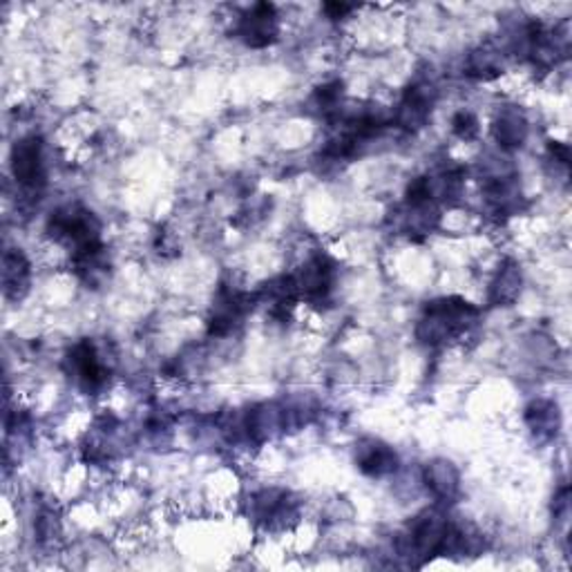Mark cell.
<instances>
[{"label":"cell","mask_w":572,"mask_h":572,"mask_svg":"<svg viewBox=\"0 0 572 572\" xmlns=\"http://www.w3.org/2000/svg\"><path fill=\"white\" fill-rule=\"evenodd\" d=\"M34 530H36V537H38L40 544L54 542L57 539L54 535H59V521H57L54 512H40L38 519H36Z\"/></svg>","instance_id":"obj_19"},{"label":"cell","mask_w":572,"mask_h":572,"mask_svg":"<svg viewBox=\"0 0 572 572\" xmlns=\"http://www.w3.org/2000/svg\"><path fill=\"white\" fill-rule=\"evenodd\" d=\"M527 133H530L527 119H525V114L519 108L510 105V108L499 110L495 124H493V135H495L497 144L503 150H519V148H523V144L527 139Z\"/></svg>","instance_id":"obj_14"},{"label":"cell","mask_w":572,"mask_h":572,"mask_svg":"<svg viewBox=\"0 0 572 572\" xmlns=\"http://www.w3.org/2000/svg\"><path fill=\"white\" fill-rule=\"evenodd\" d=\"M478 119L472 114V112H468V110H461L459 114H455V119H452V133L459 137V139H463V141H472V139H476L478 137Z\"/></svg>","instance_id":"obj_18"},{"label":"cell","mask_w":572,"mask_h":572,"mask_svg":"<svg viewBox=\"0 0 572 572\" xmlns=\"http://www.w3.org/2000/svg\"><path fill=\"white\" fill-rule=\"evenodd\" d=\"M298 517V501L294 499L291 493L286 489H262V493L251 497V519L266 527V530H277L289 525Z\"/></svg>","instance_id":"obj_10"},{"label":"cell","mask_w":572,"mask_h":572,"mask_svg":"<svg viewBox=\"0 0 572 572\" xmlns=\"http://www.w3.org/2000/svg\"><path fill=\"white\" fill-rule=\"evenodd\" d=\"M525 425L537 440H552L561 430L559 407L552 400L539 398L525 407Z\"/></svg>","instance_id":"obj_15"},{"label":"cell","mask_w":572,"mask_h":572,"mask_svg":"<svg viewBox=\"0 0 572 572\" xmlns=\"http://www.w3.org/2000/svg\"><path fill=\"white\" fill-rule=\"evenodd\" d=\"M296 286H298V296L300 300L322 307L329 302L334 289H336V279H338V264L332 256L326 253H313L300 271L294 275Z\"/></svg>","instance_id":"obj_7"},{"label":"cell","mask_w":572,"mask_h":572,"mask_svg":"<svg viewBox=\"0 0 572 572\" xmlns=\"http://www.w3.org/2000/svg\"><path fill=\"white\" fill-rule=\"evenodd\" d=\"M503 52L495 46H481L478 50H474L468 59V67L465 74L476 78V80H493L499 74H503Z\"/></svg>","instance_id":"obj_17"},{"label":"cell","mask_w":572,"mask_h":572,"mask_svg":"<svg viewBox=\"0 0 572 572\" xmlns=\"http://www.w3.org/2000/svg\"><path fill=\"white\" fill-rule=\"evenodd\" d=\"M356 465L364 476L385 478L398 472L400 461L391 445L378 438H362L356 445Z\"/></svg>","instance_id":"obj_11"},{"label":"cell","mask_w":572,"mask_h":572,"mask_svg":"<svg viewBox=\"0 0 572 572\" xmlns=\"http://www.w3.org/2000/svg\"><path fill=\"white\" fill-rule=\"evenodd\" d=\"M521 286H523V277H521V266L512 260H506L493 284H489V304H497V307H510L519 300L521 296Z\"/></svg>","instance_id":"obj_16"},{"label":"cell","mask_w":572,"mask_h":572,"mask_svg":"<svg viewBox=\"0 0 572 572\" xmlns=\"http://www.w3.org/2000/svg\"><path fill=\"white\" fill-rule=\"evenodd\" d=\"M452 523L445 512L432 508L414 517L396 539L398 555L414 568L425 565L434 557H445Z\"/></svg>","instance_id":"obj_2"},{"label":"cell","mask_w":572,"mask_h":572,"mask_svg":"<svg viewBox=\"0 0 572 572\" xmlns=\"http://www.w3.org/2000/svg\"><path fill=\"white\" fill-rule=\"evenodd\" d=\"M436 99H438V90L430 78L414 80V84L402 92L400 103L391 114V124L407 133H416L425 128L436 105Z\"/></svg>","instance_id":"obj_8"},{"label":"cell","mask_w":572,"mask_h":572,"mask_svg":"<svg viewBox=\"0 0 572 572\" xmlns=\"http://www.w3.org/2000/svg\"><path fill=\"white\" fill-rule=\"evenodd\" d=\"M356 8L353 5H345V3H326L324 5V14L329 16L332 21H340L345 16H349Z\"/></svg>","instance_id":"obj_20"},{"label":"cell","mask_w":572,"mask_h":572,"mask_svg":"<svg viewBox=\"0 0 572 572\" xmlns=\"http://www.w3.org/2000/svg\"><path fill=\"white\" fill-rule=\"evenodd\" d=\"M478 322V309L463 298H438L425 304L416 324V338L427 347L461 340Z\"/></svg>","instance_id":"obj_1"},{"label":"cell","mask_w":572,"mask_h":572,"mask_svg":"<svg viewBox=\"0 0 572 572\" xmlns=\"http://www.w3.org/2000/svg\"><path fill=\"white\" fill-rule=\"evenodd\" d=\"M65 370L76 387L88 396L105 389L110 381V366L92 340H80L67 351Z\"/></svg>","instance_id":"obj_6"},{"label":"cell","mask_w":572,"mask_h":572,"mask_svg":"<svg viewBox=\"0 0 572 572\" xmlns=\"http://www.w3.org/2000/svg\"><path fill=\"white\" fill-rule=\"evenodd\" d=\"M32 264L21 249H10L3 258V294L8 300L18 302L29 291Z\"/></svg>","instance_id":"obj_13"},{"label":"cell","mask_w":572,"mask_h":572,"mask_svg":"<svg viewBox=\"0 0 572 572\" xmlns=\"http://www.w3.org/2000/svg\"><path fill=\"white\" fill-rule=\"evenodd\" d=\"M423 483L427 493L443 506L455 503V499L461 495V474L452 461L436 459L427 463L423 470Z\"/></svg>","instance_id":"obj_12"},{"label":"cell","mask_w":572,"mask_h":572,"mask_svg":"<svg viewBox=\"0 0 572 572\" xmlns=\"http://www.w3.org/2000/svg\"><path fill=\"white\" fill-rule=\"evenodd\" d=\"M12 175L23 190V197L34 203L40 199L48 184V166H46V144L43 137L27 135L18 139L12 148Z\"/></svg>","instance_id":"obj_4"},{"label":"cell","mask_w":572,"mask_h":572,"mask_svg":"<svg viewBox=\"0 0 572 572\" xmlns=\"http://www.w3.org/2000/svg\"><path fill=\"white\" fill-rule=\"evenodd\" d=\"M235 38L244 46L253 50H264L273 46L279 36V16L275 5L258 3L249 10H244L235 23Z\"/></svg>","instance_id":"obj_9"},{"label":"cell","mask_w":572,"mask_h":572,"mask_svg":"<svg viewBox=\"0 0 572 572\" xmlns=\"http://www.w3.org/2000/svg\"><path fill=\"white\" fill-rule=\"evenodd\" d=\"M46 231L50 239L70 249V256L103 244L99 217L80 203H67V207L57 209L50 215Z\"/></svg>","instance_id":"obj_3"},{"label":"cell","mask_w":572,"mask_h":572,"mask_svg":"<svg viewBox=\"0 0 572 572\" xmlns=\"http://www.w3.org/2000/svg\"><path fill=\"white\" fill-rule=\"evenodd\" d=\"M260 304L258 294L241 291L237 286L222 284L213 300V309L209 315V334L213 338H226L235 334L247 320V315Z\"/></svg>","instance_id":"obj_5"}]
</instances>
